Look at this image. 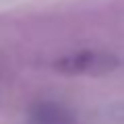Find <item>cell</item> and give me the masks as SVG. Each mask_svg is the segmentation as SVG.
I'll return each instance as SVG.
<instances>
[{"label": "cell", "mask_w": 124, "mask_h": 124, "mask_svg": "<svg viewBox=\"0 0 124 124\" xmlns=\"http://www.w3.org/2000/svg\"><path fill=\"white\" fill-rule=\"evenodd\" d=\"M29 124H75V118L60 103L39 101L29 112Z\"/></svg>", "instance_id": "obj_1"}, {"label": "cell", "mask_w": 124, "mask_h": 124, "mask_svg": "<svg viewBox=\"0 0 124 124\" xmlns=\"http://www.w3.org/2000/svg\"><path fill=\"white\" fill-rule=\"evenodd\" d=\"M112 66H114L112 60H108L106 56H95V54H79L58 62V68L64 72H99Z\"/></svg>", "instance_id": "obj_2"}]
</instances>
